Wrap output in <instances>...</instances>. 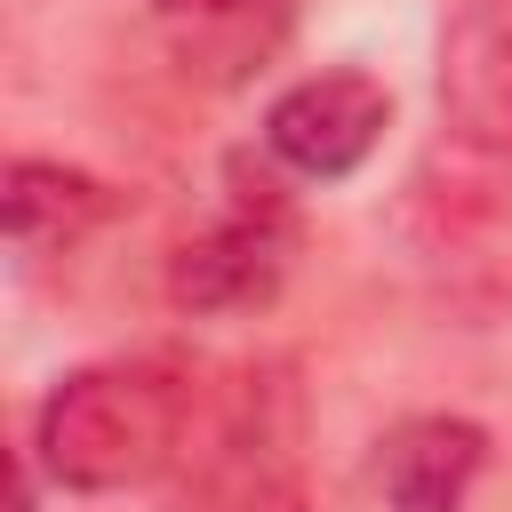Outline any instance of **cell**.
Here are the masks:
<instances>
[{
	"instance_id": "cell-1",
	"label": "cell",
	"mask_w": 512,
	"mask_h": 512,
	"mask_svg": "<svg viewBox=\"0 0 512 512\" xmlns=\"http://www.w3.org/2000/svg\"><path fill=\"white\" fill-rule=\"evenodd\" d=\"M192 368L176 352H112L48 384L32 416V464L72 496H128L184 464Z\"/></svg>"
},
{
	"instance_id": "cell-2",
	"label": "cell",
	"mask_w": 512,
	"mask_h": 512,
	"mask_svg": "<svg viewBox=\"0 0 512 512\" xmlns=\"http://www.w3.org/2000/svg\"><path fill=\"white\" fill-rule=\"evenodd\" d=\"M160 512H312L304 472V384L288 360H264L232 384L216 424L168 472Z\"/></svg>"
},
{
	"instance_id": "cell-3",
	"label": "cell",
	"mask_w": 512,
	"mask_h": 512,
	"mask_svg": "<svg viewBox=\"0 0 512 512\" xmlns=\"http://www.w3.org/2000/svg\"><path fill=\"white\" fill-rule=\"evenodd\" d=\"M288 256H296V216H288L280 184H240L232 208L168 256V304L200 312V320L264 312L288 280Z\"/></svg>"
},
{
	"instance_id": "cell-4",
	"label": "cell",
	"mask_w": 512,
	"mask_h": 512,
	"mask_svg": "<svg viewBox=\"0 0 512 512\" xmlns=\"http://www.w3.org/2000/svg\"><path fill=\"white\" fill-rule=\"evenodd\" d=\"M384 120H392V96H384L368 72H312V80H296V88L272 96V112H264V152H272L288 176L336 184V176H352V168L376 152Z\"/></svg>"
},
{
	"instance_id": "cell-5",
	"label": "cell",
	"mask_w": 512,
	"mask_h": 512,
	"mask_svg": "<svg viewBox=\"0 0 512 512\" xmlns=\"http://www.w3.org/2000/svg\"><path fill=\"white\" fill-rule=\"evenodd\" d=\"M440 120L480 152H512V0H456L448 8Z\"/></svg>"
},
{
	"instance_id": "cell-6",
	"label": "cell",
	"mask_w": 512,
	"mask_h": 512,
	"mask_svg": "<svg viewBox=\"0 0 512 512\" xmlns=\"http://www.w3.org/2000/svg\"><path fill=\"white\" fill-rule=\"evenodd\" d=\"M152 24L176 56V72L208 88L256 80L288 40V0H152Z\"/></svg>"
},
{
	"instance_id": "cell-7",
	"label": "cell",
	"mask_w": 512,
	"mask_h": 512,
	"mask_svg": "<svg viewBox=\"0 0 512 512\" xmlns=\"http://www.w3.org/2000/svg\"><path fill=\"white\" fill-rule=\"evenodd\" d=\"M480 464H488V432L472 416H408L384 432L376 456L384 512H464Z\"/></svg>"
},
{
	"instance_id": "cell-8",
	"label": "cell",
	"mask_w": 512,
	"mask_h": 512,
	"mask_svg": "<svg viewBox=\"0 0 512 512\" xmlns=\"http://www.w3.org/2000/svg\"><path fill=\"white\" fill-rule=\"evenodd\" d=\"M112 216V192L88 176V168H64V160H16L8 168V240L16 256H48V248H72L88 224Z\"/></svg>"
}]
</instances>
